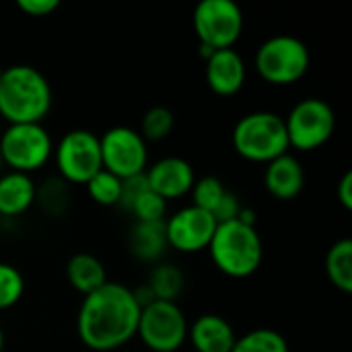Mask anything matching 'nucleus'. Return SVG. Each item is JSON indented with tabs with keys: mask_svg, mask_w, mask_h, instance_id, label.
I'll use <instances>...</instances> for the list:
<instances>
[{
	"mask_svg": "<svg viewBox=\"0 0 352 352\" xmlns=\"http://www.w3.org/2000/svg\"><path fill=\"white\" fill-rule=\"evenodd\" d=\"M175 124V116L169 107L165 105H153L144 111L142 120H140V136L146 142H159L163 138H167L173 130Z\"/></svg>",
	"mask_w": 352,
	"mask_h": 352,
	"instance_id": "25",
	"label": "nucleus"
},
{
	"mask_svg": "<svg viewBox=\"0 0 352 352\" xmlns=\"http://www.w3.org/2000/svg\"><path fill=\"white\" fill-rule=\"evenodd\" d=\"M256 70L258 74L276 87H289L301 80L309 66L311 54L303 39L278 33L268 37L256 52Z\"/></svg>",
	"mask_w": 352,
	"mask_h": 352,
	"instance_id": "5",
	"label": "nucleus"
},
{
	"mask_svg": "<svg viewBox=\"0 0 352 352\" xmlns=\"http://www.w3.org/2000/svg\"><path fill=\"white\" fill-rule=\"evenodd\" d=\"M4 344H6V338H4V330L0 326V352H4Z\"/></svg>",
	"mask_w": 352,
	"mask_h": 352,
	"instance_id": "33",
	"label": "nucleus"
},
{
	"mask_svg": "<svg viewBox=\"0 0 352 352\" xmlns=\"http://www.w3.org/2000/svg\"><path fill=\"white\" fill-rule=\"evenodd\" d=\"M0 157L8 171L31 175L54 157V138L43 124H8L0 134Z\"/></svg>",
	"mask_w": 352,
	"mask_h": 352,
	"instance_id": "6",
	"label": "nucleus"
},
{
	"mask_svg": "<svg viewBox=\"0 0 352 352\" xmlns=\"http://www.w3.org/2000/svg\"><path fill=\"white\" fill-rule=\"evenodd\" d=\"M103 169L128 179L140 175L148 167V142L132 126H113L99 136Z\"/></svg>",
	"mask_w": 352,
	"mask_h": 352,
	"instance_id": "11",
	"label": "nucleus"
},
{
	"mask_svg": "<svg viewBox=\"0 0 352 352\" xmlns=\"http://www.w3.org/2000/svg\"><path fill=\"white\" fill-rule=\"evenodd\" d=\"M2 70H4V68H2V66H0V76H2Z\"/></svg>",
	"mask_w": 352,
	"mask_h": 352,
	"instance_id": "34",
	"label": "nucleus"
},
{
	"mask_svg": "<svg viewBox=\"0 0 352 352\" xmlns=\"http://www.w3.org/2000/svg\"><path fill=\"white\" fill-rule=\"evenodd\" d=\"M336 196L340 200V204L351 210L352 208V171H346L340 182H338V188H336Z\"/></svg>",
	"mask_w": 352,
	"mask_h": 352,
	"instance_id": "32",
	"label": "nucleus"
},
{
	"mask_svg": "<svg viewBox=\"0 0 352 352\" xmlns=\"http://www.w3.org/2000/svg\"><path fill=\"white\" fill-rule=\"evenodd\" d=\"M54 103L52 85L31 64H10L0 76V118L8 124H41Z\"/></svg>",
	"mask_w": 352,
	"mask_h": 352,
	"instance_id": "2",
	"label": "nucleus"
},
{
	"mask_svg": "<svg viewBox=\"0 0 352 352\" xmlns=\"http://www.w3.org/2000/svg\"><path fill=\"white\" fill-rule=\"evenodd\" d=\"M231 352H291L287 338L272 328H256L237 336Z\"/></svg>",
	"mask_w": 352,
	"mask_h": 352,
	"instance_id": "23",
	"label": "nucleus"
},
{
	"mask_svg": "<svg viewBox=\"0 0 352 352\" xmlns=\"http://www.w3.org/2000/svg\"><path fill=\"white\" fill-rule=\"evenodd\" d=\"M328 280L342 293L352 291V241L349 237L338 239L326 254Z\"/></svg>",
	"mask_w": 352,
	"mask_h": 352,
	"instance_id": "22",
	"label": "nucleus"
},
{
	"mask_svg": "<svg viewBox=\"0 0 352 352\" xmlns=\"http://www.w3.org/2000/svg\"><path fill=\"white\" fill-rule=\"evenodd\" d=\"M190 194H192V206L202 208L212 214L219 202L223 200V196L227 194V186L217 175H202V177H196Z\"/></svg>",
	"mask_w": 352,
	"mask_h": 352,
	"instance_id": "26",
	"label": "nucleus"
},
{
	"mask_svg": "<svg viewBox=\"0 0 352 352\" xmlns=\"http://www.w3.org/2000/svg\"><path fill=\"white\" fill-rule=\"evenodd\" d=\"M70 184H66L62 177L52 175L47 179H43L41 184H37V192H35V204L41 208L43 214L60 219L64 214H68L70 204H72V194H70Z\"/></svg>",
	"mask_w": 352,
	"mask_h": 352,
	"instance_id": "21",
	"label": "nucleus"
},
{
	"mask_svg": "<svg viewBox=\"0 0 352 352\" xmlns=\"http://www.w3.org/2000/svg\"><path fill=\"white\" fill-rule=\"evenodd\" d=\"M289 146L301 153L324 146L336 130V113L332 105L320 97H305L295 103L285 118Z\"/></svg>",
	"mask_w": 352,
	"mask_h": 352,
	"instance_id": "7",
	"label": "nucleus"
},
{
	"mask_svg": "<svg viewBox=\"0 0 352 352\" xmlns=\"http://www.w3.org/2000/svg\"><path fill=\"white\" fill-rule=\"evenodd\" d=\"M204 74L210 91L219 97H231L239 93L248 78L245 60L233 47L217 50L208 60H204Z\"/></svg>",
	"mask_w": 352,
	"mask_h": 352,
	"instance_id": "14",
	"label": "nucleus"
},
{
	"mask_svg": "<svg viewBox=\"0 0 352 352\" xmlns=\"http://www.w3.org/2000/svg\"><path fill=\"white\" fill-rule=\"evenodd\" d=\"M214 229V217L192 204L175 210L165 219L167 245L179 254H200L208 250Z\"/></svg>",
	"mask_w": 352,
	"mask_h": 352,
	"instance_id": "12",
	"label": "nucleus"
},
{
	"mask_svg": "<svg viewBox=\"0 0 352 352\" xmlns=\"http://www.w3.org/2000/svg\"><path fill=\"white\" fill-rule=\"evenodd\" d=\"M192 25L200 45L227 50L243 33V10L235 0H200L194 8Z\"/></svg>",
	"mask_w": 352,
	"mask_h": 352,
	"instance_id": "10",
	"label": "nucleus"
},
{
	"mask_svg": "<svg viewBox=\"0 0 352 352\" xmlns=\"http://www.w3.org/2000/svg\"><path fill=\"white\" fill-rule=\"evenodd\" d=\"M188 318L177 303L153 301L140 309L136 336L151 352H177L188 340Z\"/></svg>",
	"mask_w": 352,
	"mask_h": 352,
	"instance_id": "9",
	"label": "nucleus"
},
{
	"mask_svg": "<svg viewBox=\"0 0 352 352\" xmlns=\"http://www.w3.org/2000/svg\"><path fill=\"white\" fill-rule=\"evenodd\" d=\"M25 293L23 272L8 262H0V311L14 307Z\"/></svg>",
	"mask_w": 352,
	"mask_h": 352,
	"instance_id": "27",
	"label": "nucleus"
},
{
	"mask_svg": "<svg viewBox=\"0 0 352 352\" xmlns=\"http://www.w3.org/2000/svg\"><path fill=\"white\" fill-rule=\"evenodd\" d=\"M144 177L151 192L161 196L165 202H171L192 192L196 171L184 157H163L146 167Z\"/></svg>",
	"mask_w": 352,
	"mask_h": 352,
	"instance_id": "13",
	"label": "nucleus"
},
{
	"mask_svg": "<svg viewBox=\"0 0 352 352\" xmlns=\"http://www.w3.org/2000/svg\"><path fill=\"white\" fill-rule=\"evenodd\" d=\"M87 194L89 198L99 204V206H118L122 198V179L107 169H99L87 184Z\"/></svg>",
	"mask_w": 352,
	"mask_h": 352,
	"instance_id": "24",
	"label": "nucleus"
},
{
	"mask_svg": "<svg viewBox=\"0 0 352 352\" xmlns=\"http://www.w3.org/2000/svg\"><path fill=\"white\" fill-rule=\"evenodd\" d=\"M37 184L31 175L19 171L0 173V217L14 219L35 204Z\"/></svg>",
	"mask_w": 352,
	"mask_h": 352,
	"instance_id": "17",
	"label": "nucleus"
},
{
	"mask_svg": "<svg viewBox=\"0 0 352 352\" xmlns=\"http://www.w3.org/2000/svg\"><path fill=\"white\" fill-rule=\"evenodd\" d=\"M188 340L196 352H231L237 334L219 314H202L188 328Z\"/></svg>",
	"mask_w": 352,
	"mask_h": 352,
	"instance_id": "16",
	"label": "nucleus"
},
{
	"mask_svg": "<svg viewBox=\"0 0 352 352\" xmlns=\"http://www.w3.org/2000/svg\"><path fill=\"white\" fill-rule=\"evenodd\" d=\"M54 161L58 177L70 186H85L99 169H103L99 136L87 128L68 130L54 146Z\"/></svg>",
	"mask_w": 352,
	"mask_h": 352,
	"instance_id": "8",
	"label": "nucleus"
},
{
	"mask_svg": "<svg viewBox=\"0 0 352 352\" xmlns=\"http://www.w3.org/2000/svg\"><path fill=\"white\" fill-rule=\"evenodd\" d=\"M58 0H16V8L29 16H47L58 10Z\"/></svg>",
	"mask_w": 352,
	"mask_h": 352,
	"instance_id": "31",
	"label": "nucleus"
},
{
	"mask_svg": "<svg viewBox=\"0 0 352 352\" xmlns=\"http://www.w3.org/2000/svg\"><path fill=\"white\" fill-rule=\"evenodd\" d=\"M144 285L153 293L155 301L177 303V299L182 297V293L186 289V276L179 266H175L171 262H157V264H153Z\"/></svg>",
	"mask_w": 352,
	"mask_h": 352,
	"instance_id": "20",
	"label": "nucleus"
},
{
	"mask_svg": "<svg viewBox=\"0 0 352 352\" xmlns=\"http://www.w3.org/2000/svg\"><path fill=\"white\" fill-rule=\"evenodd\" d=\"M165 221L163 223H134L128 233V250L132 258L144 264H157L167 252Z\"/></svg>",
	"mask_w": 352,
	"mask_h": 352,
	"instance_id": "18",
	"label": "nucleus"
},
{
	"mask_svg": "<svg viewBox=\"0 0 352 352\" xmlns=\"http://www.w3.org/2000/svg\"><path fill=\"white\" fill-rule=\"evenodd\" d=\"M66 280L76 293L87 297L107 283V270L97 256L78 252L66 262Z\"/></svg>",
	"mask_w": 352,
	"mask_h": 352,
	"instance_id": "19",
	"label": "nucleus"
},
{
	"mask_svg": "<svg viewBox=\"0 0 352 352\" xmlns=\"http://www.w3.org/2000/svg\"><path fill=\"white\" fill-rule=\"evenodd\" d=\"M134 223H163L167 219V202L151 190H144L128 210Z\"/></svg>",
	"mask_w": 352,
	"mask_h": 352,
	"instance_id": "28",
	"label": "nucleus"
},
{
	"mask_svg": "<svg viewBox=\"0 0 352 352\" xmlns=\"http://www.w3.org/2000/svg\"><path fill=\"white\" fill-rule=\"evenodd\" d=\"M148 190V184H146V177L144 173L140 175H134V177H128V179H122V198H120V208H124L126 212L130 210V206L134 204V200L144 192Z\"/></svg>",
	"mask_w": 352,
	"mask_h": 352,
	"instance_id": "29",
	"label": "nucleus"
},
{
	"mask_svg": "<svg viewBox=\"0 0 352 352\" xmlns=\"http://www.w3.org/2000/svg\"><path fill=\"white\" fill-rule=\"evenodd\" d=\"M0 169H2V157H0Z\"/></svg>",
	"mask_w": 352,
	"mask_h": 352,
	"instance_id": "35",
	"label": "nucleus"
},
{
	"mask_svg": "<svg viewBox=\"0 0 352 352\" xmlns=\"http://www.w3.org/2000/svg\"><path fill=\"white\" fill-rule=\"evenodd\" d=\"M264 186H266L268 194L274 196L276 200H283V202L295 200L305 188L303 163L291 153L276 157L274 161L266 163Z\"/></svg>",
	"mask_w": 352,
	"mask_h": 352,
	"instance_id": "15",
	"label": "nucleus"
},
{
	"mask_svg": "<svg viewBox=\"0 0 352 352\" xmlns=\"http://www.w3.org/2000/svg\"><path fill=\"white\" fill-rule=\"evenodd\" d=\"M231 142L237 155L252 163H270L291 148L285 118L274 111H250L239 118Z\"/></svg>",
	"mask_w": 352,
	"mask_h": 352,
	"instance_id": "4",
	"label": "nucleus"
},
{
	"mask_svg": "<svg viewBox=\"0 0 352 352\" xmlns=\"http://www.w3.org/2000/svg\"><path fill=\"white\" fill-rule=\"evenodd\" d=\"M217 270L231 278H248L258 272L264 260V243L256 227L241 221L219 223L208 243Z\"/></svg>",
	"mask_w": 352,
	"mask_h": 352,
	"instance_id": "3",
	"label": "nucleus"
},
{
	"mask_svg": "<svg viewBox=\"0 0 352 352\" xmlns=\"http://www.w3.org/2000/svg\"><path fill=\"white\" fill-rule=\"evenodd\" d=\"M241 208H243V204H241L239 196H237L235 192L227 190V194L223 196V200H221L219 206L214 208L212 217H214L217 225H219V223H227V221H235V219L239 217Z\"/></svg>",
	"mask_w": 352,
	"mask_h": 352,
	"instance_id": "30",
	"label": "nucleus"
},
{
	"mask_svg": "<svg viewBox=\"0 0 352 352\" xmlns=\"http://www.w3.org/2000/svg\"><path fill=\"white\" fill-rule=\"evenodd\" d=\"M140 305L130 287L107 280L87 295L76 314L78 340L95 352H113L136 338Z\"/></svg>",
	"mask_w": 352,
	"mask_h": 352,
	"instance_id": "1",
	"label": "nucleus"
}]
</instances>
